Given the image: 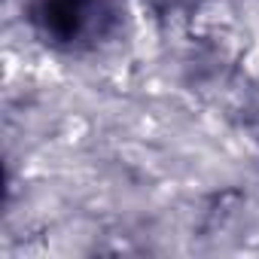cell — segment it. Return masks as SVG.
Returning <instances> with one entry per match:
<instances>
[{
  "label": "cell",
  "instance_id": "6da1fadb",
  "mask_svg": "<svg viewBox=\"0 0 259 259\" xmlns=\"http://www.w3.org/2000/svg\"><path fill=\"white\" fill-rule=\"evenodd\" d=\"M28 13L37 37L67 55L104 46L119 28L116 0H31Z\"/></svg>",
  "mask_w": 259,
  "mask_h": 259
},
{
  "label": "cell",
  "instance_id": "7a4b0ae2",
  "mask_svg": "<svg viewBox=\"0 0 259 259\" xmlns=\"http://www.w3.org/2000/svg\"><path fill=\"white\" fill-rule=\"evenodd\" d=\"M156 4H162L168 10H186V7H198L201 0H156Z\"/></svg>",
  "mask_w": 259,
  "mask_h": 259
}]
</instances>
